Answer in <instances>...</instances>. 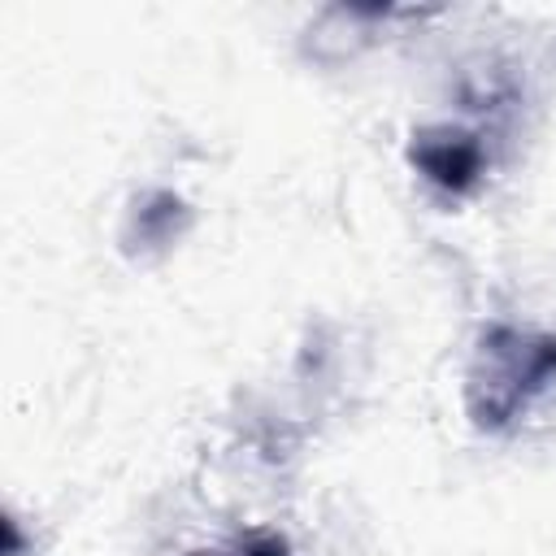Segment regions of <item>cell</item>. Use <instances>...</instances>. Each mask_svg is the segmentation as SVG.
Segmentation results:
<instances>
[{
    "instance_id": "cell-1",
    "label": "cell",
    "mask_w": 556,
    "mask_h": 556,
    "mask_svg": "<svg viewBox=\"0 0 556 556\" xmlns=\"http://www.w3.org/2000/svg\"><path fill=\"white\" fill-rule=\"evenodd\" d=\"M552 378H556V334H521L513 326H495L482 339L469 374V408L478 426H504Z\"/></svg>"
},
{
    "instance_id": "cell-2",
    "label": "cell",
    "mask_w": 556,
    "mask_h": 556,
    "mask_svg": "<svg viewBox=\"0 0 556 556\" xmlns=\"http://www.w3.org/2000/svg\"><path fill=\"white\" fill-rule=\"evenodd\" d=\"M413 161L426 169L430 182H439L447 191H465L478 178L482 148L469 135H421L413 143Z\"/></svg>"
},
{
    "instance_id": "cell-3",
    "label": "cell",
    "mask_w": 556,
    "mask_h": 556,
    "mask_svg": "<svg viewBox=\"0 0 556 556\" xmlns=\"http://www.w3.org/2000/svg\"><path fill=\"white\" fill-rule=\"evenodd\" d=\"M191 556H291V543L274 530H248V534L230 539L226 547H208V552H191Z\"/></svg>"
}]
</instances>
